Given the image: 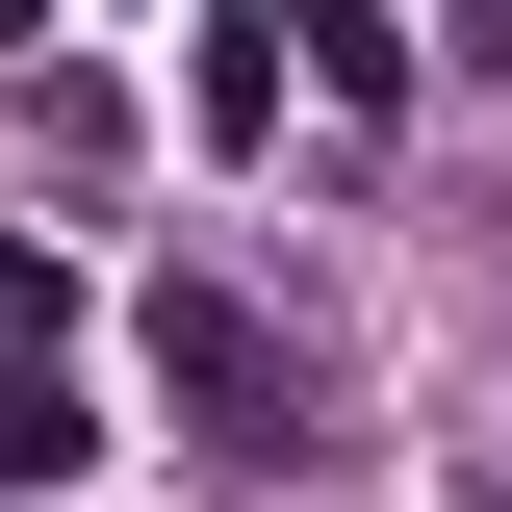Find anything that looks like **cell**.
<instances>
[{
	"label": "cell",
	"instance_id": "obj_1",
	"mask_svg": "<svg viewBox=\"0 0 512 512\" xmlns=\"http://www.w3.org/2000/svg\"><path fill=\"white\" fill-rule=\"evenodd\" d=\"M154 410L205 461H308V359L256 333V282H154Z\"/></svg>",
	"mask_w": 512,
	"mask_h": 512
},
{
	"label": "cell",
	"instance_id": "obj_3",
	"mask_svg": "<svg viewBox=\"0 0 512 512\" xmlns=\"http://www.w3.org/2000/svg\"><path fill=\"white\" fill-rule=\"evenodd\" d=\"M0 487H77V359H0Z\"/></svg>",
	"mask_w": 512,
	"mask_h": 512
},
{
	"label": "cell",
	"instance_id": "obj_4",
	"mask_svg": "<svg viewBox=\"0 0 512 512\" xmlns=\"http://www.w3.org/2000/svg\"><path fill=\"white\" fill-rule=\"evenodd\" d=\"M52 333H77V256H52V231H0V359H52Z\"/></svg>",
	"mask_w": 512,
	"mask_h": 512
},
{
	"label": "cell",
	"instance_id": "obj_2",
	"mask_svg": "<svg viewBox=\"0 0 512 512\" xmlns=\"http://www.w3.org/2000/svg\"><path fill=\"white\" fill-rule=\"evenodd\" d=\"M282 52H308V103H333V128L410 103V26H384V0H282Z\"/></svg>",
	"mask_w": 512,
	"mask_h": 512
},
{
	"label": "cell",
	"instance_id": "obj_5",
	"mask_svg": "<svg viewBox=\"0 0 512 512\" xmlns=\"http://www.w3.org/2000/svg\"><path fill=\"white\" fill-rule=\"evenodd\" d=\"M0 52H52V0H0Z\"/></svg>",
	"mask_w": 512,
	"mask_h": 512
},
{
	"label": "cell",
	"instance_id": "obj_6",
	"mask_svg": "<svg viewBox=\"0 0 512 512\" xmlns=\"http://www.w3.org/2000/svg\"><path fill=\"white\" fill-rule=\"evenodd\" d=\"M461 512H512V487H461Z\"/></svg>",
	"mask_w": 512,
	"mask_h": 512
}]
</instances>
